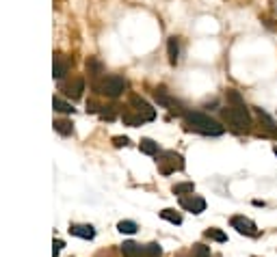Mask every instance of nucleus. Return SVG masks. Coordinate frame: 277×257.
Listing matches in <instances>:
<instances>
[{
    "label": "nucleus",
    "mask_w": 277,
    "mask_h": 257,
    "mask_svg": "<svg viewBox=\"0 0 277 257\" xmlns=\"http://www.w3.org/2000/svg\"><path fill=\"white\" fill-rule=\"evenodd\" d=\"M273 152H275V156H277V145H275V149H273Z\"/></svg>",
    "instance_id": "28"
},
{
    "label": "nucleus",
    "mask_w": 277,
    "mask_h": 257,
    "mask_svg": "<svg viewBox=\"0 0 277 257\" xmlns=\"http://www.w3.org/2000/svg\"><path fill=\"white\" fill-rule=\"evenodd\" d=\"M193 257H210V249L208 247H204V244H195L193 247Z\"/></svg>",
    "instance_id": "24"
},
{
    "label": "nucleus",
    "mask_w": 277,
    "mask_h": 257,
    "mask_svg": "<svg viewBox=\"0 0 277 257\" xmlns=\"http://www.w3.org/2000/svg\"><path fill=\"white\" fill-rule=\"evenodd\" d=\"M121 119H123V123L130 125V128H139V125H143V119H141L139 115H132V112H123Z\"/></svg>",
    "instance_id": "20"
},
{
    "label": "nucleus",
    "mask_w": 277,
    "mask_h": 257,
    "mask_svg": "<svg viewBox=\"0 0 277 257\" xmlns=\"http://www.w3.org/2000/svg\"><path fill=\"white\" fill-rule=\"evenodd\" d=\"M93 89L106 98H119L126 91V80L121 76H102L98 82H93Z\"/></svg>",
    "instance_id": "3"
},
{
    "label": "nucleus",
    "mask_w": 277,
    "mask_h": 257,
    "mask_svg": "<svg viewBox=\"0 0 277 257\" xmlns=\"http://www.w3.org/2000/svg\"><path fill=\"white\" fill-rule=\"evenodd\" d=\"M55 130L58 134H63V136H69L74 132V128H72V123L65 121V119H58V121H55Z\"/></svg>",
    "instance_id": "18"
},
{
    "label": "nucleus",
    "mask_w": 277,
    "mask_h": 257,
    "mask_svg": "<svg viewBox=\"0 0 277 257\" xmlns=\"http://www.w3.org/2000/svg\"><path fill=\"white\" fill-rule=\"evenodd\" d=\"M184 125H186V130H193V132L204 134V136H221L225 132V125H221L219 121H215L212 117L204 115L199 110H186Z\"/></svg>",
    "instance_id": "1"
},
{
    "label": "nucleus",
    "mask_w": 277,
    "mask_h": 257,
    "mask_svg": "<svg viewBox=\"0 0 277 257\" xmlns=\"http://www.w3.org/2000/svg\"><path fill=\"white\" fill-rule=\"evenodd\" d=\"M87 74H89L91 78H93V82H98L100 78H102V76H106V74H104V65L100 63L98 58L91 56L89 61H87Z\"/></svg>",
    "instance_id": "12"
},
{
    "label": "nucleus",
    "mask_w": 277,
    "mask_h": 257,
    "mask_svg": "<svg viewBox=\"0 0 277 257\" xmlns=\"http://www.w3.org/2000/svg\"><path fill=\"white\" fill-rule=\"evenodd\" d=\"M161 218L165 220H169V223H173V225H180L182 223V216L175 210H163L161 212Z\"/></svg>",
    "instance_id": "21"
},
{
    "label": "nucleus",
    "mask_w": 277,
    "mask_h": 257,
    "mask_svg": "<svg viewBox=\"0 0 277 257\" xmlns=\"http://www.w3.org/2000/svg\"><path fill=\"white\" fill-rule=\"evenodd\" d=\"M232 227L238 231V234H243V236H251V238H256L260 231H258V227L256 223H253L251 218H245V216H232Z\"/></svg>",
    "instance_id": "7"
},
{
    "label": "nucleus",
    "mask_w": 277,
    "mask_h": 257,
    "mask_svg": "<svg viewBox=\"0 0 277 257\" xmlns=\"http://www.w3.org/2000/svg\"><path fill=\"white\" fill-rule=\"evenodd\" d=\"M154 98H156V102L163 106V108H167V110H171V112H175V115H182L184 117V112L186 110H182V104L175 98H171L167 91H165L163 87H158L156 91H154Z\"/></svg>",
    "instance_id": "5"
},
{
    "label": "nucleus",
    "mask_w": 277,
    "mask_h": 257,
    "mask_svg": "<svg viewBox=\"0 0 277 257\" xmlns=\"http://www.w3.org/2000/svg\"><path fill=\"white\" fill-rule=\"evenodd\" d=\"M117 229H119L121 234H137L139 225L134 223V220H119V223H117Z\"/></svg>",
    "instance_id": "17"
},
{
    "label": "nucleus",
    "mask_w": 277,
    "mask_h": 257,
    "mask_svg": "<svg viewBox=\"0 0 277 257\" xmlns=\"http://www.w3.org/2000/svg\"><path fill=\"white\" fill-rule=\"evenodd\" d=\"M193 190H195V186H193V182H182V184H175L173 186V195H193Z\"/></svg>",
    "instance_id": "19"
},
{
    "label": "nucleus",
    "mask_w": 277,
    "mask_h": 257,
    "mask_svg": "<svg viewBox=\"0 0 277 257\" xmlns=\"http://www.w3.org/2000/svg\"><path fill=\"white\" fill-rule=\"evenodd\" d=\"M180 206L184 207V210H188L191 214H202V212L206 210V201L202 199V197H197V195L182 197V199H180Z\"/></svg>",
    "instance_id": "8"
},
{
    "label": "nucleus",
    "mask_w": 277,
    "mask_h": 257,
    "mask_svg": "<svg viewBox=\"0 0 277 257\" xmlns=\"http://www.w3.org/2000/svg\"><path fill=\"white\" fill-rule=\"evenodd\" d=\"M69 71V61L63 54H55V61H52V76L56 80L65 78V74Z\"/></svg>",
    "instance_id": "9"
},
{
    "label": "nucleus",
    "mask_w": 277,
    "mask_h": 257,
    "mask_svg": "<svg viewBox=\"0 0 277 257\" xmlns=\"http://www.w3.org/2000/svg\"><path fill=\"white\" fill-rule=\"evenodd\" d=\"M139 149L143 154H147V156H156V154H158V143H154L152 139H141Z\"/></svg>",
    "instance_id": "14"
},
{
    "label": "nucleus",
    "mask_w": 277,
    "mask_h": 257,
    "mask_svg": "<svg viewBox=\"0 0 277 257\" xmlns=\"http://www.w3.org/2000/svg\"><path fill=\"white\" fill-rule=\"evenodd\" d=\"M221 119L236 134L249 132V128H251V117H249V110H247L245 104H227L225 108H221Z\"/></svg>",
    "instance_id": "2"
},
{
    "label": "nucleus",
    "mask_w": 277,
    "mask_h": 257,
    "mask_svg": "<svg viewBox=\"0 0 277 257\" xmlns=\"http://www.w3.org/2000/svg\"><path fill=\"white\" fill-rule=\"evenodd\" d=\"M63 249V242L61 240H55V244H52V257H58V251Z\"/></svg>",
    "instance_id": "27"
},
{
    "label": "nucleus",
    "mask_w": 277,
    "mask_h": 257,
    "mask_svg": "<svg viewBox=\"0 0 277 257\" xmlns=\"http://www.w3.org/2000/svg\"><path fill=\"white\" fill-rule=\"evenodd\" d=\"M167 52H169V63L175 65L178 63V54H180V44H178V39L171 37L169 39V44H167Z\"/></svg>",
    "instance_id": "15"
},
{
    "label": "nucleus",
    "mask_w": 277,
    "mask_h": 257,
    "mask_svg": "<svg viewBox=\"0 0 277 257\" xmlns=\"http://www.w3.org/2000/svg\"><path fill=\"white\" fill-rule=\"evenodd\" d=\"M69 234L76 238H82V240H93L96 238V229L91 225H72L69 227Z\"/></svg>",
    "instance_id": "11"
},
{
    "label": "nucleus",
    "mask_w": 277,
    "mask_h": 257,
    "mask_svg": "<svg viewBox=\"0 0 277 257\" xmlns=\"http://www.w3.org/2000/svg\"><path fill=\"white\" fill-rule=\"evenodd\" d=\"M158 169H161L163 175H169L173 171H182L184 169V158L175 152H163L161 158H158Z\"/></svg>",
    "instance_id": "4"
},
{
    "label": "nucleus",
    "mask_w": 277,
    "mask_h": 257,
    "mask_svg": "<svg viewBox=\"0 0 277 257\" xmlns=\"http://www.w3.org/2000/svg\"><path fill=\"white\" fill-rule=\"evenodd\" d=\"M104 108H106V110H100V117H102V119H109V121H113V119L117 117L115 110H113L115 106H104Z\"/></svg>",
    "instance_id": "25"
},
{
    "label": "nucleus",
    "mask_w": 277,
    "mask_h": 257,
    "mask_svg": "<svg viewBox=\"0 0 277 257\" xmlns=\"http://www.w3.org/2000/svg\"><path fill=\"white\" fill-rule=\"evenodd\" d=\"M52 106H55V110L63 112V115H69V112H74V106L69 104V102L61 100V98H52Z\"/></svg>",
    "instance_id": "16"
},
{
    "label": "nucleus",
    "mask_w": 277,
    "mask_h": 257,
    "mask_svg": "<svg viewBox=\"0 0 277 257\" xmlns=\"http://www.w3.org/2000/svg\"><path fill=\"white\" fill-rule=\"evenodd\" d=\"M206 236L212 238V240H217V242H225V240H227V236L223 234L221 229H217V227H212V229L206 231Z\"/></svg>",
    "instance_id": "23"
},
{
    "label": "nucleus",
    "mask_w": 277,
    "mask_h": 257,
    "mask_svg": "<svg viewBox=\"0 0 277 257\" xmlns=\"http://www.w3.org/2000/svg\"><path fill=\"white\" fill-rule=\"evenodd\" d=\"M225 98H227V104H245L243 98H240V93L236 89H227L225 91Z\"/></svg>",
    "instance_id": "22"
},
{
    "label": "nucleus",
    "mask_w": 277,
    "mask_h": 257,
    "mask_svg": "<svg viewBox=\"0 0 277 257\" xmlns=\"http://www.w3.org/2000/svg\"><path fill=\"white\" fill-rule=\"evenodd\" d=\"M63 91H65L72 100H80L82 98V91H85V80H82L80 76H76L72 82H67V85L63 87Z\"/></svg>",
    "instance_id": "10"
},
{
    "label": "nucleus",
    "mask_w": 277,
    "mask_h": 257,
    "mask_svg": "<svg viewBox=\"0 0 277 257\" xmlns=\"http://www.w3.org/2000/svg\"><path fill=\"white\" fill-rule=\"evenodd\" d=\"M128 143H130V141H128L126 136H115V139H113V145L115 147H126Z\"/></svg>",
    "instance_id": "26"
},
{
    "label": "nucleus",
    "mask_w": 277,
    "mask_h": 257,
    "mask_svg": "<svg viewBox=\"0 0 277 257\" xmlns=\"http://www.w3.org/2000/svg\"><path fill=\"white\" fill-rule=\"evenodd\" d=\"M121 253H123V257H139L141 253H143V247L137 244V242H123Z\"/></svg>",
    "instance_id": "13"
},
{
    "label": "nucleus",
    "mask_w": 277,
    "mask_h": 257,
    "mask_svg": "<svg viewBox=\"0 0 277 257\" xmlns=\"http://www.w3.org/2000/svg\"><path fill=\"white\" fill-rule=\"evenodd\" d=\"M130 106L137 110V115L143 119V121H154V119H156V110L152 108V106L147 104L143 98H139V95H132V98H130Z\"/></svg>",
    "instance_id": "6"
}]
</instances>
